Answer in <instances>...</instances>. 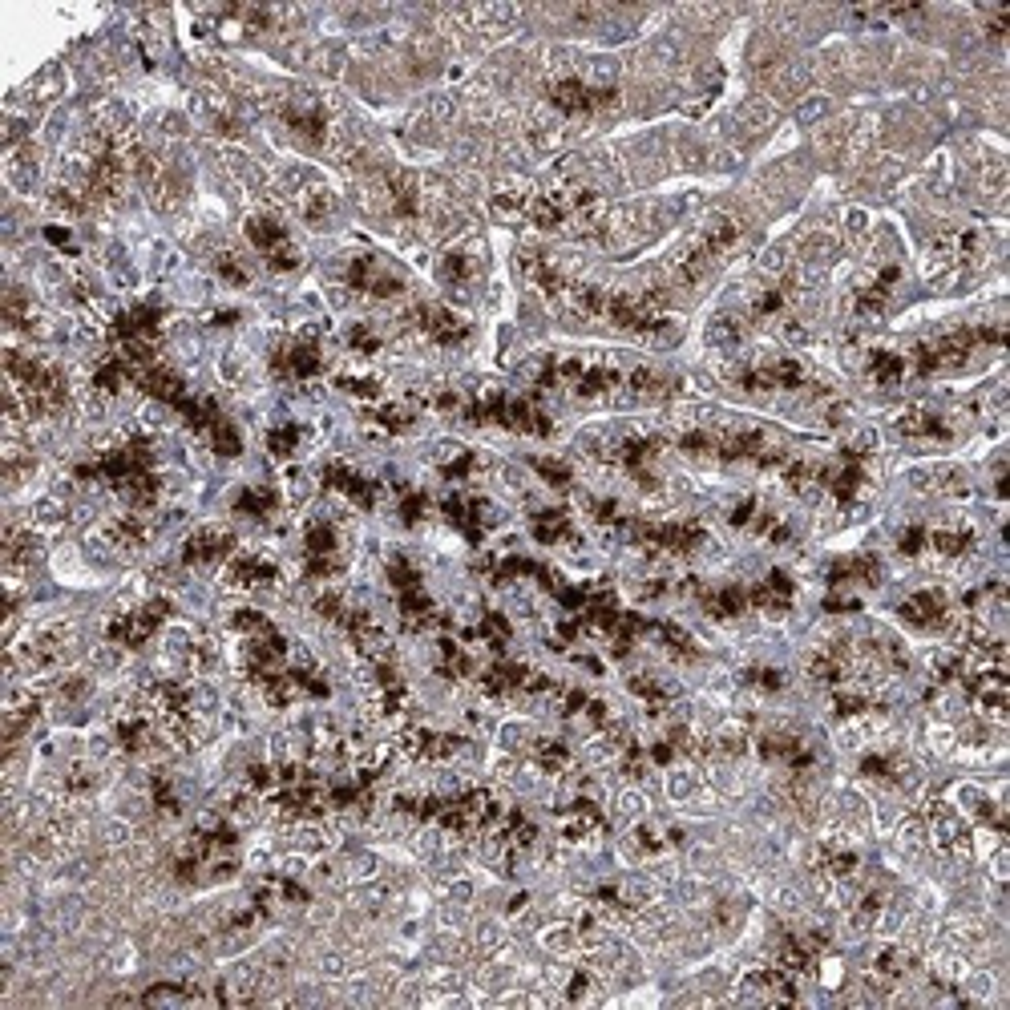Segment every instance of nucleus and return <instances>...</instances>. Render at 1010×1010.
<instances>
[{"label": "nucleus", "instance_id": "obj_16", "mask_svg": "<svg viewBox=\"0 0 1010 1010\" xmlns=\"http://www.w3.org/2000/svg\"><path fill=\"white\" fill-rule=\"evenodd\" d=\"M768 118H772V106H764V101H748V106L740 110V122H744V126H752V130H756V126H764Z\"/></svg>", "mask_w": 1010, "mask_h": 1010}, {"label": "nucleus", "instance_id": "obj_5", "mask_svg": "<svg viewBox=\"0 0 1010 1010\" xmlns=\"http://www.w3.org/2000/svg\"><path fill=\"white\" fill-rule=\"evenodd\" d=\"M271 582H275V566H271V558H263V554H231V558H227L223 586L251 594V590H267Z\"/></svg>", "mask_w": 1010, "mask_h": 1010}, {"label": "nucleus", "instance_id": "obj_4", "mask_svg": "<svg viewBox=\"0 0 1010 1010\" xmlns=\"http://www.w3.org/2000/svg\"><path fill=\"white\" fill-rule=\"evenodd\" d=\"M231 554H235V534L227 526H202L182 546V562L186 566H211V562H223Z\"/></svg>", "mask_w": 1010, "mask_h": 1010}, {"label": "nucleus", "instance_id": "obj_2", "mask_svg": "<svg viewBox=\"0 0 1010 1010\" xmlns=\"http://www.w3.org/2000/svg\"><path fill=\"white\" fill-rule=\"evenodd\" d=\"M897 615H901V623H909L914 631H950L954 627L950 598L942 590H914L897 606Z\"/></svg>", "mask_w": 1010, "mask_h": 1010}, {"label": "nucleus", "instance_id": "obj_10", "mask_svg": "<svg viewBox=\"0 0 1010 1010\" xmlns=\"http://www.w3.org/2000/svg\"><path fill=\"white\" fill-rule=\"evenodd\" d=\"M707 344H716V348H740V344H744V316H732V312L716 316L712 328H707Z\"/></svg>", "mask_w": 1010, "mask_h": 1010}, {"label": "nucleus", "instance_id": "obj_14", "mask_svg": "<svg viewBox=\"0 0 1010 1010\" xmlns=\"http://www.w3.org/2000/svg\"><path fill=\"white\" fill-rule=\"evenodd\" d=\"M219 275H223L231 287H247V283H251L247 263H243L239 255H231V251H227V255H219Z\"/></svg>", "mask_w": 1010, "mask_h": 1010}, {"label": "nucleus", "instance_id": "obj_1", "mask_svg": "<svg viewBox=\"0 0 1010 1010\" xmlns=\"http://www.w3.org/2000/svg\"><path fill=\"white\" fill-rule=\"evenodd\" d=\"M247 239H251V247L267 259L271 271H295V267H299V251H295V243H291V235H287V227H283L279 219H271V215H251V219H247Z\"/></svg>", "mask_w": 1010, "mask_h": 1010}, {"label": "nucleus", "instance_id": "obj_6", "mask_svg": "<svg viewBox=\"0 0 1010 1010\" xmlns=\"http://www.w3.org/2000/svg\"><path fill=\"white\" fill-rule=\"evenodd\" d=\"M324 481H328V489H332V493L348 497L352 505H360V510H372V501H376V485H372L364 473H356L348 461H332V465L324 469Z\"/></svg>", "mask_w": 1010, "mask_h": 1010}, {"label": "nucleus", "instance_id": "obj_9", "mask_svg": "<svg viewBox=\"0 0 1010 1010\" xmlns=\"http://www.w3.org/2000/svg\"><path fill=\"white\" fill-rule=\"evenodd\" d=\"M530 760H534L538 772L562 776V772L570 768V748H566L562 740H534V744H530Z\"/></svg>", "mask_w": 1010, "mask_h": 1010}, {"label": "nucleus", "instance_id": "obj_8", "mask_svg": "<svg viewBox=\"0 0 1010 1010\" xmlns=\"http://www.w3.org/2000/svg\"><path fill=\"white\" fill-rule=\"evenodd\" d=\"M534 538L542 546H566V542H574L570 514L566 510H542V514H534Z\"/></svg>", "mask_w": 1010, "mask_h": 1010}, {"label": "nucleus", "instance_id": "obj_15", "mask_svg": "<svg viewBox=\"0 0 1010 1010\" xmlns=\"http://www.w3.org/2000/svg\"><path fill=\"white\" fill-rule=\"evenodd\" d=\"M534 469H538V473H542V477H546L554 489L570 485V469H566L562 461H546V457H538V461H534Z\"/></svg>", "mask_w": 1010, "mask_h": 1010}, {"label": "nucleus", "instance_id": "obj_13", "mask_svg": "<svg viewBox=\"0 0 1010 1010\" xmlns=\"http://www.w3.org/2000/svg\"><path fill=\"white\" fill-rule=\"evenodd\" d=\"M267 449H271L279 461H287V457L299 449V425H279V429H271V433H267Z\"/></svg>", "mask_w": 1010, "mask_h": 1010}, {"label": "nucleus", "instance_id": "obj_3", "mask_svg": "<svg viewBox=\"0 0 1010 1010\" xmlns=\"http://www.w3.org/2000/svg\"><path fill=\"white\" fill-rule=\"evenodd\" d=\"M897 433L914 445H946L954 437V425L942 413H934L930 404H914V409H905L897 417Z\"/></svg>", "mask_w": 1010, "mask_h": 1010}, {"label": "nucleus", "instance_id": "obj_12", "mask_svg": "<svg viewBox=\"0 0 1010 1010\" xmlns=\"http://www.w3.org/2000/svg\"><path fill=\"white\" fill-rule=\"evenodd\" d=\"M744 687L748 691H760V695H776L784 687V675L776 667H748L744 671Z\"/></svg>", "mask_w": 1010, "mask_h": 1010}, {"label": "nucleus", "instance_id": "obj_11", "mask_svg": "<svg viewBox=\"0 0 1010 1010\" xmlns=\"http://www.w3.org/2000/svg\"><path fill=\"white\" fill-rule=\"evenodd\" d=\"M271 510H275L271 489H243L235 497V514H243V518H271Z\"/></svg>", "mask_w": 1010, "mask_h": 1010}, {"label": "nucleus", "instance_id": "obj_7", "mask_svg": "<svg viewBox=\"0 0 1010 1010\" xmlns=\"http://www.w3.org/2000/svg\"><path fill=\"white\" fill-rule=\"evenodd\" d=\"M489 207H493V215H497V219L518 223V219H526V215H530V207H534V190H530L526 182H505L501 190H493Z\"/></svg>", "mask_w": 1010, "mask_h": 1010}]
</instances>
